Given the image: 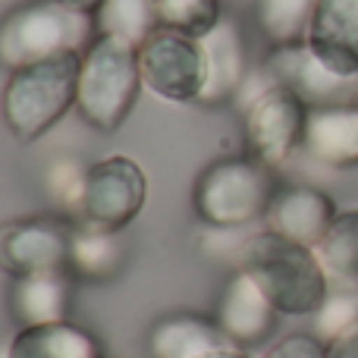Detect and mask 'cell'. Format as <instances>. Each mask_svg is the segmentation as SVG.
Listing matches in <instances>:
<instances>
[{
	"label": "cell",
	"mask_w": 358,
	"mask_h": 358,
	"mask_svg": "<svg viewBox=\"0 0 358 358\" xmlns=\"http://www.w3.org/2000/svg\"><path fill=\"white\" fill-rule=\"evenodd\" d=\"M242 271L264 289L280 315H315L330 296V283L315 248L277 236L255 233L242 248Z\"/></svg>",
	"instance_id": "obj_1"
},
{
	"label": "cell",
	"mask_w": 358,
	"mask_h": 358,
	"mask_svg": "<svg viewBox=\"0 0 358 358\" xmlns=\"http://www.w3.org/2000/svg\"><path fill=\"white\" fill-rule=\"evenodd\" d=\"M94 38V16L60 0H29L0 19V66L16 73L63 54H85Z\"/></svg>",
	"instance_id": "obj_2"
},
{
	"label": "cell",
	"mask_w": 358,
	"mask_h": 358,
	"mask_svg": "<svg viewBox=\"0 0 358 358\" xmlns=\"http://www.w3.org/2000/svg\"><path fill=\"white\" fill-rule=\"evenodd\" d=\"M142 85V63L136 44L98 35L82 54L76 107L92 129L117 132L129 120Z\"/></svg>",
	"instance_id": "obj_3"
},
{
	"label": "cell",
	"mask_w": 358,
	"mask_h": 358,
	"mask_svg": "<svg viewBox=\"0 0 358 358\" xmlns=\"http://www.w3.org/2000/svg\"><path fill=\"white\" fill-rule=\"evenodd\" d=\"M82 54H63L16 69L3 88V123L19 142H35L76 107Z\"/></svg>",
	"instance_id": "obj_4"
},
{
	"label": "cell",
	"mask_w": 358,
	"mask_h": 358,
	"mask_svg": "<svg viewBox=\"0 0 358 358\" xmlns=\"http://www.w3.org/2000/svg\"><path fill=\"white\" fill-rule=\"evenodd\" d=\"M277 185L271 167L255 157H223L214 161L195 182L192 208L198 220L214 229H239L267 217Z\"/></svg>",
	"instance_id": "obj_5"
},
{
	"label": "cell",
	"mask_w": 358,
	"mask_h": 358,
	"mask_svg": "<svg viewBox=\"0 0 358 358\" xmlns=\"http://www.w3.org/2000/svg\"><path fill=\"white\" fill-rule=\"evenodd\" d=\"M148 201V176L132 157L113 155L98 161L82 176L76 201V223L104 233L126 229Z\"/></svg>",
	"instance_id": "obj_6"
},
{
	"label": "cell",
	"mask_w": 358,
	"mask_h": 358,
	"mask_svg": "<svg viewBox=\"0 0 358 358\" xmlns=\"http://www.w3.org/2000/svg\"><path fill=\"white\" fill-rule=\"evenodd\" d=\"M142 82L151 94L167 104H192L201 101L208 85V50L204 41L179 31L157 29L138 48Z\"/></svg>",
	"instance_id": "obj_7"
},
{
	"label": "cell",
	"mask_w": 358,
	"mask_h": 358,
	"mask_svg": "<svg viewBox=\"0 0 358 358\" xmlns=\"http://www.w3.org/2000/svg\"><path fill=\"white\" fill-rule=\"evenodd\" d=\"M305 126H308V107L292 92L267 79L264 88L255 92L245 107L248 157L264 167H280L305 142Z\"/></svg>",
	"instance_id": "obj_8"
},
{
	"label": "cell",
	"mask_w": 358,
	"mask_h": 358,
	"mask_svg": "<svg viewBox=\"0 0 358 358\" xmlns=\"http://www.w3.org/2000/svg\"><path fill=\"white\" fill-rule=\"evenodd\" d=\"M264 76L273 85L292 92L308 110L336 104H358V76H340L321 63L305 41L277 44L264 63Z\"/></svg>",
	"instance_id": "obj_9"
},
{
	"label": "cell",
	"mask_w": 358,
	"mask_h": 358,
	"mask_svg": "<svg viewBox=\"0 0 358 358\" xmlns=\"http://www.w3.org/2000/svg\"><path fill=\"white\" fill-rule=\"evenodd\" d=\"M73 223L57 217H22L0 227V267L13 280L69 271Z\"/></svg>",
	"instance_id": "obj_10"
},
{
	"label": "cell",
	"mask_w": 358,
	"mask_h": 358,
	"mask_svg": "<svg viewBox=\"0 0 358 358\" xmlns=\"http://www.w3.org/2000/svg\"><path fill=\"white\" fill-rule=\"evenodd\" d=\"M277 315L280 311L273 308V302L264 296V289H261L245 271H239L223 286L214 321H217V327L223 330L229 346L248 349V346H261V343L273 334Z\"/></svg>",
	"instance_id": "obj_11"
},
{
	"label": "cell",
	"mask_w": 358,
	"mask_h": 358,
	"mask_svg": "<svg viewBox=\"0 0 358 358\" xmlns=\"http://www.w3.org/2000/svg\"><path fill=\"white\" fill-rule=\"evenodd\" d=\"M336 214L340 210L327 192L311 189V185H289V189H277L264 220L271 233L317 248V242L334 227Z\"/></svg>",
	"instance_id": "obj_12"
},
{
	"label": "cell",
	"mask_w": 358,
	"mask_h": 358,
	"mask_svg": "<svg viewBox=\"0 0 358 358\" xmlns=\"http://www.w3.org/2000/svg\"><path fill=\"white\" fill-rule=\"evenodd\" d=\"M305 44L340 76H358V0H317Z\"/></svg>",
	"instance_id": "obj_13"
},
{
	"label": "cell",
	"mask_w": 358,
	"mask_h": 358,
	"mask_svg": "<svg viewBox=\"0 0 358 358\" xmlns=\"http://www.w3.org/2000/svg\"><path fill=\"white\" fill-rule=\"evenodd\" d=\"M302 148L317 164L334 170L358 167V104H336L308 110Z\"/></svg>",
	"instance_id": "obj_14"
},
{
	"label": "cell",
	"mask_w": 358,
	"mask_h": 358,
	"mask_svg": "<svg viewBox=\"0 0 358 358\" xmlns=\"http://www.w3.org/2000/svg\"><path fill=\"white\" fill-rule=\"evenodd\" d=\"M10 305H13V315H16L25 327L66 321L69 305H73V283H69V271L31 273V277L13 280Z\"/></svg>",
	"instance_id": "obj_15"
},
{
	"label": "cell",
	"mask_w": 358,
	"mask_h": 358,
	"mask_svg": "<svg viewBox=\"0 0 358 358\" xmlns=\"http://www.w3.org/2000/svg\"><path fill=\"white\" fill-rule=\"evenodd\" d=\"M6 358H104L101 343L79 324L57 321L22 327L13 336Z\"/></svg>",
	"instance_id": "obj_16"
},
{
	"label": "cell",
	"mask_w": 358,
	"mask_h": 358,
	"mask_svg": "<svg viewBox=\"0 0 358 358\" xmlns=\"http://www.w3.org/2000/svg\"><path fill=\"white\" fill-rule=\"evenodd\" d=\"M217 346H229L217 321L201 315H170L148 334L151 358H198Z\"/></svg>",
	"instance_id": "obj_17"
},
{
	"label": "cell",
	"mask_w": 358,
	"mask_h": 358,
	"mask_svg": "<svg viewBox=\"0 0 358 358\" xmlns=\"http://www.w3.org/2000/svg\"><path fill=\"white\" fill-rule=\"evenodd\" d=\"M204 50H208V85L201 101L208 104L229 101L245 85V50H242L239 29L220 19V25L204 38Z\"/></svg>",
	"instance_id": "obj_18"
},
{
	"label": "cell",
	"mask_w": 358,
	"mask_h": 358,
	"mask_svg": "<svg viewBox=\"0 0 358 358\" xmlns=\"http://www.w3.org/2000/svg\"><path fill=\"white\" fill-rule=\"evenodd\" d=\"M330 289L358 292V210L336 214L334 227L327 229L315 248Z\"/></svg>",
	"instance_id": "obj_19"
},
{
	"label": "cell",
	"mask_w": 358,
	"mask_h": 358,
	"mask_svg": "<svg viewBox=\"0 0 358 358\" xmlns=\"http://www.w3.org/2000/svg\"><path fill=\"white\" fill-rule=\"evenodd\" d=\"M120 233L79 227L73 223V242H69V271L85 280H107L123 264V245Z\"/></svg>",
	"instance_id": "obj_20"
},
{
	"label": "cell",
	"mask_w": 358,
	"mask_h": 358,
	"mask_svg": "<svg viewBox=\"0 0 358 358\" xmlns=\"http://www.w3.org/2000/svg\"><path fill=\"white\" fill-rule=\"evenodd\" d=\"M94 25H98V35L123 38L142 48L157 31L155 0H104V6L94 13Z\"/></svg>",
	"instance_id": "obj_21"
},
{
	"label": "cell",
	"mask_w": 358,
	"mask_h": 358,
	"mask_svg": "<svg viewBox=\"0 0 358 358\" xmlns=\"http://www.w3.org/2000/svg\"><path fill=\"white\" fill-rule=\"evenodd\" d=\"M157 29L179 31L189 38H204L220 25V0H155Z\"/></svg>",
	"instance_id": "obj_22"
},
{
	"label": "cell",
	"mask_w": 358,
	"mask_h": 358,
	"mask_svg": "<svg viewBox=\"0 0 358 358\" xmlns=\"http://www.w3.org/2000/svg\"><path fill=\"white\" fill-rule=\"evenodd\" d=\"M317 0H258V22L264 35L277 44L302 41L308 31L311 13H315Z\"/></svg>",
	"instance_id": "obj_23"
},
{
	"label": "cell",
	"mask_w": 358,
	"mask_h": 358,
	"mask_svg": "<svg viewBox=\"0 0 358 358\" xmlns=\"http://www.w3.org/2000/svg\"><path fill=\"white\" fill-rule=\"evenodd\" d=\"M355 321H358V292L330 289L324 305L315 311V336L321 343H334Z\"/></svg>",
	"instance_id": "obj_24"
},
{
	"label": "cell",
	"mask_w": 358,
	"mask_h": 358,
	"mask_svg": "<svg viewBox=\"0 0 358 358\" xmlns=\"http://www.w3.org/2000/svg\"><path fill=\"white\" fill-rule=\"evenodd\" d=\"M264 358H327V346L311 334H292L267 349Z\"/></svg>",
	"instance_id": "obj_25"
},
{
	"label": "cell",
	"mask_w": 358,
	"mask_h": 358,
	"mask_svg": "<svg viewBox=\"0 0 358 358\" xmlns=\"http://www.w3.org/2000/svg\"><path fill=\"white\" fill-rule=\"evenodd\" d=\"M327 358H358V321L343 330L334 343H327Z\"/></svg>",
	"instance_id": "obj_26"
},
{
	"label": "cell",
	"mask_w": 358,
	"mask_h": 358,
	"mask_svg": "<svg viewBox=\"0 0 358 358\" xmlns=\"http://www.w3.org/2000/svg\"><path fill=\"white\" fill-rule=\"evenodd\" d=\"M63 6H69V10L76 13H88V16H94V13L104 6V0H60Z\"/></svg>",
	"instance_id": "obj_27"
},
{
	"label": "cell",
	"mask_w": 358,
	"mask_h": 358,
	"mask_svg": "<svg viewBox=\"0 0 358 358\" xmlns=\"http://www.w3.org/2000/svg\"><path fill=\"white\" fill-rule=\"evenodd\" d=\"M198 358H252V355L239 346H217V349H210V352H204Z\"/></svg>",
	"instance_id": "obj_28"
}]
</instances>
